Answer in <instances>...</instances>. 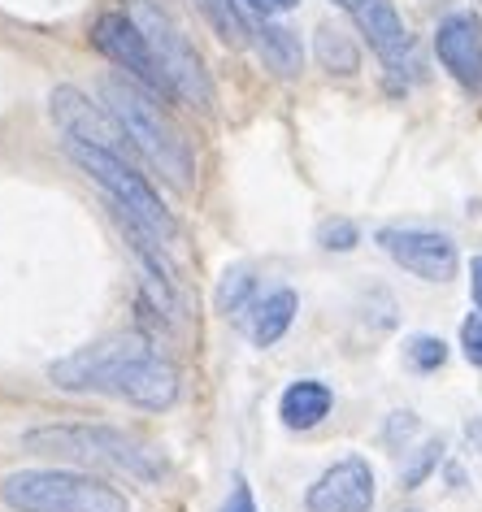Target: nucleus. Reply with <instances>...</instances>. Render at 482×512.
<instances>
[{"label": "nucleus", "mask_w": 482, "mask_h": 512, "mask_svg": "<svg viewBox=\"0 0 482 512\" xmlns=\"http://www.w3.org/2000/svg\"><path fill=\"white\" fill-rule=\"evenodd\" d=\"M48 113H53L57 131L66 139H83V144L118 152V157L131 161L135 144H131V135L122 131V122L109 113V105H96L79 87H57V92L48 96Z\"/></svg>", "instance_id": "obj_10"}, {"label": "nucleus", "mask_w": 482, "mask_h": 512, "mask_svg": "<svg viewBox=\"0 0 482 512\" xmlns=\"http://www.w3.org/2000/svg\"><path fill=\"white\" fill-rule=\"evenodd\" d=\"M331 408H335V391L326 387L322 378H296L283 395H278V421L296 434L317 430L326 417H331Z\"/></svg>", "instance_id": "obj_13"}, {"label": "nucleus", "mask_w": 482, "mask_h": 512, "mask_svg": "<svg viewBox=\"0 0 482 512\" xmlns=\"http://www.w3.org/2000/svg\"><path fill=\"white\" fill-rule=\"evenodd\" d=\"M378 248H383L400 270L426 283H452L461 270V252L443 230H422V226H383L378 230Z\"/></svg>", "instance_id": "obj_9"}, {"label": "nucleus", "mask_w": 482, "mask_h": 512, "mask_svg": "<svg viewBox=\"0 0 482 512\" xmlns=\"http://www.w3.org/2000/svg\"><path fill=\"white\" fill-rule=\"evenodd\" d=\"M252 44H257V53L265 61V70L278 74V79H300L304 70V44L300 35L283 27L278 18H261L257 27H252Z\"/></svg>", "instance_id": "obj_15"}, {"label": "nucleus", "mask_w": 482, "mask_h": 512, "mask_svg": "<svg viewBox=\"0 0 482 512\" xmlns=\"http://www.w3.org/2000/svg\"><path fill=\"white\" fill-rule=\"evenodd\" d=\"M48 382L74 395H113L144 413H166L179 404L183 391L179 365L139 330H122L92 348L61 356L48 365Z\"/></svg>", "instance_id": "obj_1"}, {"label": "nucleus", "mask_w": 482, "mask_h": 512, "mask_svg": "<svg viewBox=\"0 0 482 512\" xmlns=\"http://www.w3.org/2000/svg\"><path fill=\"white\" fill-rule=\"evenodd\" d=\"M126 14L139 22V31L148 35V48L157 57L161 74H166L170 92L179 105H192L196 113H209L218 105V92H213V79L205 70V57L196 53V44L183 35V27L174 22L157 0H126Z\"/></svg>", "instance_id": "obj_6"}, {"label": "nucleus", "mask_w": 482, "mask_h": 512, "mask_svg": "<svg viewBox=\"0 0 482 512\" xmlns=\"http://www.w3.org/2000/svg\"><path fill=\"white\" fill-rule=\"evenodd\" d=\"M296 313H300L296 291L274 287V291H265V296H257V304H252L248 317H244V330H248V339L257 343V348H274V343L291 330Z\"/></svg>", "instance_id": "obj_14"}, {"label": "nucleus", "mask_w": 482, "mask_h": 512, "mask_svg": "<svg viewBox=\"0 0 482 512\" xmlns=\"http://www.w3.org/2000/svg\"><path fill=\"white\" fill-rule=\"evenodd\" d=\"M404 365H409L413 374H435V369L448 365V343L439 335H413L404 343Z\"/></svg>", "instance_id": "obj_19"}, {"label": "nucleus", "mask_w": 482, "mask_h": 512, "mask_svg": "<svg viewBox=\"0 0 482 512\" xmlns=\"http://www.w3.org/2000/svg\"><path fill=\"white\" fill-rule=\"evenodd\" d=\"M469 291H474V304L482 309V256L469 261Z\"/></svg>", "instance_id": "obj_26"}, {"label": "nucleus", "mask_w": 482, "mask_h": 512, "mask_svg": "<svg viewBox=\"0 0 482 512\" xmlns=\"http://www.w3.org/2000/svg\"><path fill=\"white\" fill-rule=\"evenodd\" d=\"M218 512H257V499H252V486L244 478H235L231 495H226V504Z\"/></svg>", "instance_id": "obj_23"}, {"label": "nucleus", "mask_w": 482, "mask_h": 512, "mask_svg": "<svg viewBox=\"0 0 482 512\" xmlns=\"http://www.w3.org/2000/svg\"><path fill=\"white\" fill-rule=\"evenodd\" d=\"M61 148H66V157L79 165L100 191H105L109 209L131 217L135 226H144L148 235H157L166 248L179 239V222H174V213L166 209V200L152 191V183L126 157L105 152V148H92V144H83V139H61Z\"/></svg>", "instance_id": "obj_5"}, {"label": "nucleus", "mask_w": 482, "mask_h": 512, "mask_svg": "<svg viewBox=\"0 0 482 512\" xmlns=\"http://www.w3.org/2000/svg\"><path fill=\"white\" fill-rule=\"evenodd\" d=\"M9 512H131L118 486L87 469H14L0 478Z\"/></svg>", "instance_id": "obj_4"}, {"label": "nucleus", "mask_w": 482, "mask_h": 512, "mask_svg": "<svg viewBox=\"0 0 482 512\" xmlns=\"http://www.w3.org/2000/svg\"><path fill=\"white\" fill-rule=\"evenodd\" d=\"M465 434H469V443H474L478 452H482V417H474V421H469V426H465Z\"/></svg>", "instance_id": "obj_27"}, {"label": "nucleus", "mask_w": 482, "mask_h": 512, "mask_svg": "<svg viewBox=\"0 0 482 512\" xmlns=\"http://www.w3.org/2000/svg\"><path fill=\"white\" fill-rule=\"evenodd\" d=\"M439 456H443V439H426L422 447H413L409 465L400 469V482H404V491H413V486H422V482L430 478V469L439 465Z\"/></svg>", "instance_id": "obj_20"}, {"label": "nucleus", "mask_w": 482, "mask_h": 512, "mask_svg": "<svg viewBox=\"0 0 482 512\" xmlns=\"http://www.w3.org/2000/svg\"><path fill=\"white\" fill-rule=\"evenodd\" d=\"M239 5H244L248 14H257V18H278V14H291L300 0H239Z\"/></svg>", "instance_id": "obj_24"}, {"label": "nucleus", "mask_w": 482, "mask_h": 512, "mask_svg": "<svg viewBox=\"0 0 482 512\" xmlns=\"http://www.w3.org/2000/svg\"><path fill=\"white\" fill-rule=\"evenodd\" d=\"M196 9L205 14V22L213 27V35H218L222 44H248L252 40V27H248V18H244V5L239 0H196Z\"/></svg>", "instance_id": "obj_18"}, {"label": "nucleus", "mask_w": 482, "mask_h": 512, "mask_svg": "<svg viewBox=\"0 0 482 512\" xmlns=\"http://www.w3.org/2000/svg\"><path fill=\"white\" fill-rule=\"evenodd\" d=\"M435 57L465 96L482 100V18L474 9H452L435 27Z\"/></svg>", "instance_id": "obj_11"}, {"label": "nucleus", "mask_w": 482, "mask_h": 512, "mask_svg": "<svg viewBox=\"0 0 482 512\" xmlns=\"http://www.w3.org/2000/svg\"><path fill=\"white\" fill-rule=\"evenodd\" d=\"M352 18V27L361 31V40L370 44V53L378 57V66L387 70V79L396 87H409L422 79V57L409 27H404L400 9L391 0H331Z\"/></svg>", "instance_id": "obj_7"}, {"label": "nucleus", "mask_w": 482, "mask_h": 512, "mask_svg": "<svg viewBox=\"0 0 482 512\" xmlns=\"http://www.w3.org/2000/svg\"><path fill=\"white\" fill-rule=\"evenodd\" d=\"M413 430H417V421H413V413H391V426H387L383 434H387V439H391V443H400V439H404V434H413Z\"/></svg>", "instance_id": "obj_25"}, {"label": "nucleus", "mask_w": 482, "mask_h": 512, "mask_svg": "<svg viewBox=\"0 0 482 512\" xmlns=\"http://www.w3.org/2000/svg\"><path fill=\"white\" fill-rule=\"evenodd\" d=\"M378 495L374 469L365 456H344L326 465L304 491V508L309 512H370Z\"/></svg>", "instance_id": "obj_12"}, {"label": "nucleus", "mask_w": 482, "mask_h": 512, "mask_svg": "<svg viewBox=\"0 0 482 512\" xmlns=\"http://www.w3.org/2000/svg\"><path fill=\"white\" fill-rule=\"evenodd\" d=\"M357 226L352 222H344V217H339V222H322L317 226V243H322L326 252H352L357 248Z\"/></svg>", "instance_id": "obj_21"}, {"label": "nucleus", "mask_w": 482, "mask_h": 512, "mask_svg": "<svg viewBox=\"0 0 482 512\" xmlns=\"http://www.w3.org/2000/svg\"><path fill=\"white\" fill-rule=\"evenodd\" d=\"M100 96H105L109 113L122 122V131L131 135L135 152L152 165V170L166 178L170 187H179V191L192 187V170H196L192 148H187L183 131L170 122V113H166V105H161L157 96L144 92V87H139L135 79H126V74L122 79L100 83Z\"/></svg>", "instance_id": "obj_3"}, {"label": "nucleus", "mask_w": 482, "mask_h": 512, "mask_svg": "<svg viewBox=\"0 0 482 512\" xmlns=\"http://www.w3.org/2000/svg\"><path fill=\"white\" fill-rule=\"evenodd\" d=\"M313 53H317V66H322L326 74H339V79H352V74L361 70L357 40H352L344 27H331V22H322V27H317Z\"/></svg>", "instance_id": "obj_16"}, {"label": "nucleus", "mask_w": 482, "mask_h": 512, "mask_svg": "<svg viewBox=\"0 0 482 512\" xmlns=\"http://www.w3.org/2000/svg\"><path fill=\"white\" fill-rule=\"evenodd\" d=\"M257 296H261L257 274H252L248 265H235V270H226L222 283H218V313L244 326V317H248L252 304H257Z\"/></svg>", "instance_id": "obj_17"}, {"label": "nucleus", "mask_w": 482, "mask_h": 512, "mask_svg": "<svg viewBox=\"0 0 482 512\" xmlns=\"http://www.w3.org/2000/svg\"><path fill=\"white\" fill-rule=\"evenodd\" d=\"M461 352H465V361L469 365H478L482 369V309H474L461 322Z\"/></svg>", "instance_id": "obj_22"}, {"label": "nucleus", "mask_w": 482, "mask_h": 512, "mask_svg": "<svg viewBox=\"0 0 482 512\" xmlns=\"http://www.w3.org/2000/svg\"><path fill=\"white\" fill-rule=\"evenodd\" d=\"M92 44L126 74V79H135L144 87V92H152L157 100H174L166 74H161L157 57H152V48H148V35L139 31V22L126 14V9H109V14H100L92 22Z\"/></svg>", "instance_id": "obj_8"}, {"label": "nucleus", "mask_w": 482, "mask_h": 512, "mask_svg": "<svg viewBox=\"0 0 482 512\" xmlns=\"http://www.w3.org/2000/svg\"><path fill=\"white\" fill-rule=\"evenodd\" d=\"M22 447L70 460V465H105L139 482L166 478V460H161L157 447L144 443L139 434L105 426V421H53V426H35L22 434Z\"/></svg>", "instance_id": "obj_2"}]
</instances>
